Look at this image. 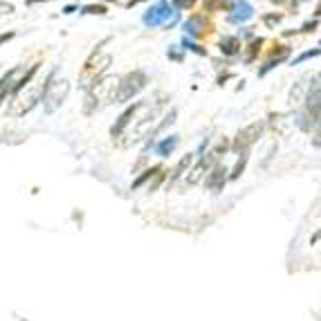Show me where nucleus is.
Listing matches in <instances>:
<instances>
[{"label":"nucleus","instance_id":"14","mask_svg":"<svg viewBox=\"0 0 321 321\" xmlns=\"http://www.w3.org/2000/svg\"><path fill=\"white\" fill-rule=\"evenodd\" d=\"M308 110L312 113V119H314V122H319V77H314V86L310 88Z\"/></svg>","mask_w":321,"mask_h":321},{"label":"nucleus","instance_id":"10","mask_svg":"<svg viewBox=\"0 0 321 321\" xmlns=\"http://www.w3.org/2000/svg\"><path fill=\"white\" fill-rule=\"evenodd\" d=\"M225 173H227L225 166L216 164L211 171H209V175H207V187H209V189H213V191H220L222 184H225V178H227Z\"/></svg>","mask_w":321,"mask_h":321},{"label":"nucleus","instance_id":"25","mask_svg":"<svg viewBox=\"0 0 321 321\" xmlns=\"http://www.w3.org/2000/svg\"><path fill=\"white\" fill-rule=\"evenodd\" d=\"M281 14H272V16H265V25H276V23H281Z\"/></svg>","mask_w":321,"mask_h":321},{"label":"nucleus","instance_id":"8","mask_svg":"<svg viewBox=\"0 0 321 321\" xmlns=\"http://www.w3.org/2000/svg\"><path fill=\"white\" fill-rule=\"evenodd\" d=\"M184 30L189 32L191 36H195V39H202V36L211 34V23L204 21V16H191L187 23H184Z\"/></svg>","mask_w":321,"mask_h":321},{"label":"nucleus","instance_id":"15","mask_svg":"<svg viewBox=\"0 0 321 321\" xmlns=\"http://www.w3.org/2000/svg\"><path fill=\"white\" fill-rule=\"evenodd\" d=\"M204 173H207V169H204V164H202V162H198V164H195L193 169L189 171V175H187V180H184V182H187L189 187H193V184H198L200 180L204 178Z\"/></svg>","mask_w":321,"mask_h":321},{"label":"nucleus","instance_id":"12","mask_svg":"<svg viewBox=\"0 0 321 321\" xmlns=\"http://www.w3.org/2000/svg\"><path fill=\"white\" fill-rule=\"evenodd\" d=\"M240 50H243V43H240L238 36H222L220 39V52L227 54V57H236Z\"/></svg>","mask_w":321,"mask_h":321},{"label":"nucleus","instance_id":"3","mask_svg":"<svg viewBox=\"0 0 321 321\" xmlns=\"http://www.w3.org/2000/svg\"><path fill=\"white\" fill-rule=\"evenodd\" d=\"M110 43H113V39H104L99 45H97L95 52L86 59L81 72H79V86L81 88L88 90V88H90L97 79L104 77L106 70L110 68V63H113V52H110V48H108Z\"/></svg>","mask_w":321,"mask_h":321},{"label":"nucleus","instance_id":"7","mask_svg":"<svg viewBox=\"0 0 321 321\" xmlns=\"http://www.w3.org/2000/svg\"><path fill=\"white\" fill-rule=\"evenodd\" d=\"M263 130H265V124L263 122H254V124H249V126H245L243 130H238V135L234 137V151L236 153H245L249 146H254V144L260 139V135H263Z\"/></svg>","mask_w":321,"mask_h":321},{"label":"nucleus","instance_id":"13","mask_svg":"<svg viewBox=\"0 0 321 321\" xmlns=\"http://www.w3.org/2000/svg\"><path fill=\"white\" fill-rule=\"evenodd\" d=\"M171 9L169 7H155V9H151V12L146 14V16H144V23H146V25H160L162 21H166V18L171 16Z\"/></svg>","mask_w":321,"mask_h":321},{"label":"nucleus","instance_id":"26","mask_svg":"<svg viewBox=\"0 0 321 321\" xmlns=\"http://www.w3.org/2000/svg\"><path fill=\"white\" fill-rule=\"evenodd\" d=\"M193 3H195V0H175V7H180V9H191Z\"/></svg>","mask_w":321,"mask_h":321},{"label":"nucleus","instance_id":"5","mask_svg":"<svg viewBox=\"0 0 321 321\" xmlns=\"http://www.w3.org/2000/svg\"><path fill=\"white\" fill-rule=\"evenodd\" d=\"M68 92H70V81L65 77H57V72L50 74L48 79V86H45L43 92V106L48 113H54L63 106V101L68 99Z\"/></svg>","mask_w":321,"mask_h":321},{"label":"nucleus","instance_id":"24","mask_svg":"<svg viewBox=\"0 0 321 321\" xmlns=\"http://www.w3.org/2000/svg\"><path fill=\"white\" fill-rule=\"evenodd\" d=\"M312 57H319V50H310V52L301 54L299 59H294V63H301V61H305V59H312Z\"/></svg>","mask_w":321,"mask_h":321},{"label":"nucleus","instance_id":"29","mask_svg":"<svg viewBox=\"0 0 321 321\" xmlns=\"http://www.w3.org/2000/svg\"><path fill=\"white\" fill-rule=\"evenodd\" d=\"M314 27H317V21H312V23H305V25L301 27V32H312Z\"/></svg>","mask_w":321,"mask_h":321},{"label":"nucleus","instance_id":"27","mask_svg":"<svg viewBox=\"0 0 321 321\" xmlns=\"http://www.w3.org/2000/svg\"><path fill=\"white\" fill-rule=\"evenodd\" d=\"M184 48H189V50H193V52H198V54H204V50H200V48H198V45H193V43H191V41H187V39H184Z\"/></svg>","mask_w":321,"mask_h":321},{"label":"nucleus","instance_id":"20","mask_svg":"<svg viewBox=\"0 0 321 321\" xmlns=\"http://www.w3.org/2000/svg\"><path fill=\"white\" fill-rule=\"evenodd\" d=\"M260 45H263V39H254L252 45H249V52H247V61H254L256 54L260 52Z\"/></svg>","mask_w":321,"mask_h":321},{"label":"nucleus","instance_id":"30","mask_svg":"<svg viewBox=\"0 0 321 321\" xmlns=\"http://www.w3.org/2000/svg\"><path fill=\"white\" fill-rule=\"evenodd\" d=\"M139 3H144V0H130V3H128V7H133V5H139Z\"/></svg>","mask_w":321,"mask_h":321},{"label":"nucleus","instance_id":"22","mask_svg":"<svg viewBox=\"0 0 321 321\" xmlns=\"http://www.w3.org/2000/svg\"><path fill=\"white\" fill-rule=\"evenodd\" d=\"M83 14H99V16H104L106 5H88V7H83Z\"/></svg>","mask_w":321,"mask_h":321},{"label":"nucleus","instance_id":"23","mask_svg":"<svg viewBox=\"0 0 321 321\" xmlns=\"http://www.w3.org/2000/svg\"><path fill=\"white\" fill-rule=\"evenodd\" d=\"M9 14H14V5L0 0V16H9Z\"/></svg>","mask_w":321,"mask_h":321},{"label":"nucleus","instance_id":"18","mask_svg":"<svg viewBox=\"0 0 321 321\" xmlns=\"http://www.w3.org/2000/svg\"><path fill=\"white\" fill-rule=\"evenodd\" d=\"M202 5H204L207 12H220V9L227 5V0H202Z\"/></svg>","mask_w":321,"mask_h":321},{"label":"nucleus","instance_id":"4","mask_svg":"<svg viewBox=\"0 0 321 321\" xmlns=\"http://www.w3.org/2000/svg\"><path fill=\"white\" fill-rule=\"evenodd\" d=\"M119 86V77H113V74H104L101 79H97L90 88H88L86 95V115H92L97 110L106 108L108 104L115 101V92H117Z\"/></svg>","mask_w":321,"mask_h":321},{"label":"nucleus","instance_id":"31","mask_svg":"<svg viewBox=\"0 0 321 321\" xmlns=\"http://www.w3.org/2000/svg\"><path fill=\"white\" fill-rule=\"evenodd\" d=\"M110 3H119V0H110Z\"/></svg>","mask_w":321,"mask_h":321},{"label":"nucleus","instance_id":"11","mask_svg":"<svg viewBox=\"0 0 321 321\" xmlns=\"http://www.w3.org/2000/svg\"><path fill=\"white\" fill-rule=\"evenodd\" d=\"M287 54H290V48H285V45H276V50H272V54H269V61L263 65V70H260V77H263L265 72H267V70H272V68H276L278 63L283 61V59L287 57Z\"/></svg>","mask_w":321,"mask_h":321},{"label":"nucleus","instance_id":"2","mask_svg":"<svg viewBox=\"0 0 321 321\" xmlns=\"http://www.w3.org/2000/svg\"><path fill=\"white\" fill-rule=\"evenodd\" d=\"M48 79L50 77H34V79H30L23 88H18V90L12 95V99H9L7 113L12 115V117H23V115L30 113L32 108H36L39 101L43 99Z\"/></svg>","mask_w":321,"mask_h":321},{"label":"nucleus","instance_id":"16","mask_svg":"<svg viewBox=\"0 0 321 321\" xmlns=\"http://www.w3.org/2000/svg\"><path fill=\"white\" fill-rule=\"evenodd\" d=\"M191 162H193V155H191V153H187V155H184L182 160H180L178 164H175V169L171 171V182H173V180H178L180 175H182L184 171H187L189 166H191Z\"/></svg>","mask_w":321,"mask_h":321},{"label":"nucleus","instance_id":"6","mask_svg":"<svg viewBox=\"0 0 321 321\" xmlns=\"http://www.w3.org/2000/svg\"><path fill=\"white\" fill-rule=\"evenodd\" d=\"M146 83H148L146 72H142V70H133V72H128L124 79H119L117 92H115V101H119V104H128V101H133L135 97L146 88Z\"/></svg>","mask_w":321,"mask_h":321},{"label":"nucleus","instance_id":"9","mask_svg":"<svg viewBox=\"0 0 321 321\" xmlns=\"http://www.w3.org/2000/svg\"><path fill=\"white\" fill-rule=\"evenodd\" d=\"M229 9H231V14H229L231 23H245L249 16H252V5L245 3V0H234Z\"/></svg>","mask_w":321,"mask_h":321},{"label":"nucleus","instance_id":"21","mask_svg":"<svg viewBox=\"0 0 321 321\" xmlns=\"http://www.w3.org/2000/svg\"><path fill=\"white\" fill-rule=\"evenodd\" d=\"M157 171H160V166H153V169H148V171H146V173H144V175H142V178H139V180H137V182H135V184H133V189H137V187H142V184H144V182H146V180H148V178H151V175H155V173H157Z\"/></svg>","mask_w":321,"mask_h":321},{"label":"nucleus","instance_id":"17","mask_svg":"<svg viewBox=\"0 0 321 321\" xmlns=\"http://www.w3.org/2000/svg\"><path fill=\"white\" fill-rule=\"evenodd\" d=\"M175 144H178V137H169V139H164V142H162L160 146H157V153H160V155H169V153L175 148Z\"/></svg>","mask_w":321,"mask_h":321},{"label":"nucleus","instance_id":"19","mask_svg":"<svg viewBox=\"0 0 321 321\" xmlns=\"http://www.w3.org/2000/svg\"><path fill=\"white\" fill-rule=\"evenodd\" d=\"M245 164H247V155H245V153H243V157H240V160L236 162L234 171H231V180L240 178V173H243V171H245Z\"/></svg>","mask_w":321,"mask_h":321},{"label":"nucleus","instance_id":"1","mask_svg":"<svg viewBox=\"0 0 321 321\" xmlns=\"http://www.w3.org/2000/svg\"><path fill=\"white\" fill-rule=\"evenodd\" d=\"M157 113V104H153L151 99L146 101H137L130 108H126L122 113V117L117 119V124L113 126L110 135L119 146H130V144H137L139 139H144L151 130L153 122H155Z\"/></svg>","mask_w":321,"mask_h":321},{"label":"nucleus","instance_id":"28","mask_svg":"<svg viewBox=\"0 0 321 321\" xmlns=\"http://www.w3.org/2000/svg\"><path fill=\"white\" fill-rule=\"evenodd\" d=\"M12 39H14V32H7V34H0V45L7 43V41H12Z\"/></svg>","mask_w":321,"mask_h":321}]
</instances>
